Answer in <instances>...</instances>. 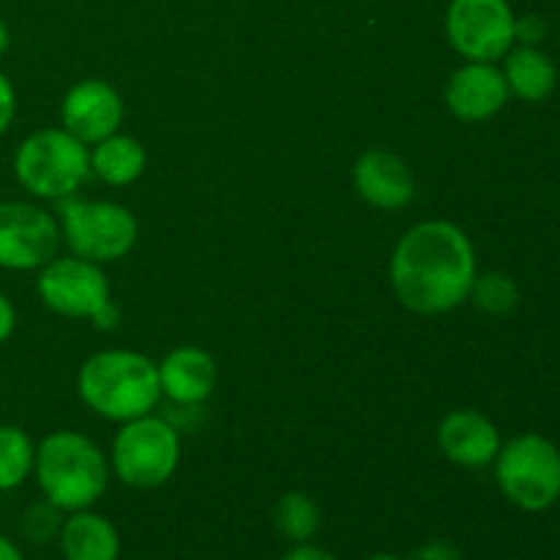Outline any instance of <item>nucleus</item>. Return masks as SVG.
Here are the masks:
<instances>
[{"instance_id":"f257e3e1","label":"nucleus","mask_w":560,"mask_h":560,"mask_svg":"<svg viewBox=\"0 0 560 560\" xmlns=\"http://www.w3.org/2000/svg\"><path fill=\"white\" fill-rule=\"evenodd\" d=\"M476 273L474 241L448 219L413 224L397 241L388 262V279L399 304L427 317L463 306Z\"/></svg>"},{"instance_id":"f03ea898","label":"nucleus","mask_w":560,"mask_h":560,"mask_svg":"<svg viewBox=\"0 0 560 560\" xmlns=\"http://www.w3.org/2000/svg\"><path fill=\"white\" fill-rule=\"evenodd\" d=\"M33 476L44 501L63 514L93 509L109 485V457L88 435L74 430L49 432L36 446Z\"/></svg>"},{"instance_id":"7ed1b4c3","label":"nucleus","mask_w":560,"mask_h":560,"mask_svg":"<svg viewBox=\"0 0 560 560\" xmlns=\"http://www.w3.org/2000/svg\"><path fill=\"white\" fill-rule=\"evenodd\" d=\"M77 394L96 416L124 424L159 405V366L137 350H102L80 366Z\"/></svg>"},{"instance_id":"20e7f679","label":"nucleus","mask_w":560,"mask_h":560,"mask_svg":"<svg viewBox=\"0 0 560 560\" xmlns=\"http://www.w3.org/2000/svg\"><path fill=\"white\" fill-rule=\"evenodd\" d=\"M14 175L22 189L38 200H66L91 175V153L85 142L60 126L38 129L20 142L14 153Z\"/></svg>"},{"instance_id":"39448f33","label":"nucleus","mask_w":560,"mask_h":560,"mask_svg":"<svg viewBox=\"0 0 560 560\" xmlns=\"http://www.w3.org/2000/svg\"><path fill=\"white\" fill-rule=\"evenodd\" d=\"M36 293L55 315L69 320H91L102 331H109L120 320V310L109 293L107 273L98 262L82 260L77 255H55L47 266L38 268Z\"/></svg>"},{"instance_id":"423d86ee","label":"nucleus","mask_w":560,"mask_h":560,"mask_svg":"<svg viewBox=\"0 0 560 560\" xmlns=\"http://www.w3.org/2000/svg\"><path fill=\"white\" fill-rule=\"evenodd\" d=\"M495 481L520 512L539 514L560 501V448L539 432L503 443L495 457Z\"/></svg>"},{"instance_id":"0eeeda50","label":"nucleus","mask_w":560,"mask_h":560,"mask_svg":"<svg viewBox=\"0 0 560 560\" xmlns=\"http://www.w3.org/2000/svg\"><path fill=\"white\" fill-rule=\"evenodd\" d=\"M180 465L178 430L162 416L124 421L109 452V470L131 490H156L167 485Z\"/></svg>"},{"instance_id":"6e6552de","label":"nucleus","mask_w":560,"mask_h":560,"mask_svg":"<svg viewBox=\"0 0 560 560\" xmlns=\"http://www.w3.org/2000/svg\"><path fill=\"white\" fill-rule=\"evenodd\" d=\"M58 213L60 235L71 255L98 262V266H107V262L129 255L140 235L135 213L118 202L66 197L60 200Z\"/></svg>"},{"instance_id":"1a4fd4ad","label":"nucleus","mask_w":560,"mask_h":560,"mask_svg":"<svg viewBox=\"0 0 560 560\" xmlns=\"http://www.w3.org/2000/svg\"><path fill=\"white\" fill-rule=\"evenodd\" d=\"M514 16L509 0H448L443 27L465 60L498 63L514 47Z\"/></svg>"},{"instance_id":"9d476101","label":"nucleus","mask_w":560,"mask_h":560,"mask_svg":"<svg viewBox=\"0 0 560 560\" xmlns=\"http://www.w3.org/2000/svg\"><path fill=\"white\" fill-rule=\"evenodd\" d=\"M60 224L44 208L25 200L0 202V268L38 271L60 246Z\"/></svg>"},{"instance_id":"9b49d317","label":"nucleus","mask_w":560,"mask_h":560,"mask_svg":"<svg viewBox=\"0 0 560 560\" xmlns=\"http://www.w3.org/2000/svg\"><path fill=\"white\" fill-rule=\"evenodd\" d=\"M124 98L109 82L88 77V80L74 82L66 91L63 104H60V124L69 135L85 142L88 148L96 145L104 137L120 131L124 124Z\"/></svg>"},{"instance_id":"f8f14e48","label":"nucleus","mask_w":560,"mask_h":560,"mask_svg":"<svg viewBox=\"0 0 560 560\" xmlns=\"http://www.w3.org/2000/svg\"><path fill=\"white\" fill-rule=\"evenodd\" d=\"M446 107L465 124H485L495 118L509 102V85L498 63L465 60L446 82Z\"/></svg>"},{"instance_id":"ddd939ff","label":"nucleus","mask_w":560,"mask_h":560,"mask_svg":"<svg viewBox=\"0 0 560 560\" xmlns=\"http://www.w3.org/2000/svg\"><path fill=\"white\" fill-rule=\"evenodd\" d=\"M438 446L448 463L479 470L495 463L503 441L490 416L474 408H457L448 410L438 424Z\"/></svg>"},{"instance_id":"4468645a","label":"nucleus","mask_w":560,"mask_h":560,"mask_svg":"<svg viewBox=\"0 0 560 560\" xmlns=\"http://www.w3.org/2000/svg\"><path fill=\"white\" fill-rule=\"evenodd\" d=\"M353 186L366 206L399 211L416 197V178L408 162L386 148H370L353 164Z\"/></svg>"},{"instance_id":"2eb2a0df","label":"nucleus","mask_w":560,"mask_h":560,"mask_svg":"<svg viewBox=\"0 0 560 560\" xmlns=\"http://www.w3.org/2000/svg\"><path fill=\"white\" fill-rule=\"evenodd\" d=\"M156 366L162 397L180 408H197L217 392V361L197 345H180V348L170 350Z\"/></svg>"},{"instance_id":"dca6fc26","label":"nucleus","mask_w":560,"mask_h":560,"mask_svg":"<svg viewBox=\"0 0 560 560\" xmlns=\"http://www.w3.org/2000/svg\"><path fill=\"white\" fill-rule=\"evenodd\" d=\"M63 560H118L120 534L104 514L93 509L71 512L63 517L58 534Z\"/></svg>"},{"instance_id":"f3484780","label":"nucleus","mask_w":560,"mask_h":560,"mask_svg":"<svg viewBox=\"0 0 560 560\" xmlns=\"http://www.w3.org/2000/svg\"><path fill=\"white\" fill-rule=\"evenodd\" d=\"M501 71L509 85V96H517L520 102H545L558 85L556 63L541 47H520V44H514L503 55Z\"/></svg>"},{"instance_id":"a211bd4d","label":"nucleus","mask_w":560,"mask_h":560,"mask_svg":"<svg viewBox=\"0 0 560 560\" xmlns=\"http://www.w3.org/2000/svg\"><path fill=\"white\" fill-rule=\"evenodd\" d=\"M91 153V173L107 186H129L145 173L148 151L137 137L115 135L104 137L96 145L88 148Z\"/></svg>"},{"instance_id":"6ab92c4d","label":"nucleus","mask_w":560,"mask_h":560,"mask_svg":"<svg viewBox=\"0 0 560 560\" xmlns=\"http://www.w3.org/2000/svg\"><path fill=\"white\" fill-rule=\"evenodd\" d=\"M273 525H277V530L288 541H293V545H306V541H312L320 534V506H317L315 498L306 495V492L290 490L277 501V509H273Z\"/></svg>"},{"instance_id":"aec40b11","label":"nucleus","mask_w":560,"mask_h":560,"mask_svg":"<svg viewBox=\"0 0 560 560\" xmlns=\"http://www.w3.org/2000/svg\"><path fill=\"white\" fill-rule=\"evenodd\" d=\"M36 446L22 427L0 424V492H11L33 476Z\"/></svg>"},{"instance_id":"412c9836","label":"nucleus","mask_w":560,"mask_h":560,"mask_svg":"<svg viewBox=\"0 0 560 560\" xmlns=\"http://www.w3.org/2000/svg\"><path fill=\"white\" fill-rule=\"evenodd\" d=\"M468 301H474L476 310H481L485 315L506 317L520 306V288L509 273H476Z\"/></svg>"},{"instance_id":"4be33fe9","label":"nucleus","mask_w":560,"mask_h":560,"mask_svg":"<svg viewBox=\"0 0 560 560\" xmlns=\"http://www.w3.org/2000/svg\"><path fill=\"white\" fill-rule=\"evenodd\" d=\"M63 517L66 514L60 512L58 506H52L49 501L31 503V506L25 509V514H22V536H25L27 541H33V545H47V541L58 539Z\"/></svg>"},{"instance_id":"5701e85b","label":"nucleus","mask_w":560,"mask_h":560,"mask_svg":"<svg viewBox=\"0 0 560 560\" xmlns=\"http://www.w3.org/2000/svg\"><path fill=\"white\" fill-rule=\"evenodd\" d=\"M547 38V22L539 14L514 16V44L520 47H541Z\"/></svg>"},{"instance_id":"b1692460","label":"nucleus","mask_w":560,"mask_h":560,"mask_svg":"<svg viewBox=\"0 0 560 560\" xmlns=\"http://www.w3.org/2000/svg\"><path fill=\"white\" fill-rule=\"evenodd\" d=\"M16 118V91L9 77L0 71V137L11 129Z\"/></svg>"},{"instance_id":"393cba45","label":"nucleus","mask_w":560,"mask_h":560,"mask_svg":"<svg viewBox=\"0 0 560 560\" xmlns=\"http://www.w3.org/2000/svg\"><path fill=\"white\" fill-rule=\"evenodd\" d=\"M410 560H463V552H459V547H454L452 541L435 539L421 545L419 550L410 556Z\"/></svg>"},{"instance_id":"a878e982","label":"nucleus","mask_w":560,"mask_h":560,"mask_svg":"<svg viewBox=\"0 0 560 560\" xmlns=\"http://www.w3.org/2000/svg\"><path fill=\"white\" fill-rule=\"evenodd\" d=\"M282 560H337V558H334L328 550H323V547L306 541V545H293V550L284 552Z\"/></svg>"},{"instance_id":"bb28decb","label":"nucleus","mask_w":560,"mask_h":560,"mask_svg":"<svg viewBox=\"0 0 560 560\" xmlns=\"http://www.w3.org/2000/svg\"><path fill=\"white\" fill-rule=\"evenodd\" d=\"M16 328V310L14 304L9 301V295L0 293V345L14 334Z\"/></svg>"},{"instance_id":"cd10ccee","label":"nucleus","mask_w":560,"mask_h":560,"mask_svg":"<svg viewBox=\"0 0 560 560\" xmlns=\"http://www.w3.org/2000/svg\"><path fill=\"white\" fill-rule=\"evenodd\" d=\"M0 560H25L22 550L16 547V541H11L9 536L0 534Z\"/></svg>"},{"instance_id":"c85d7f7f","label":"nucleus","mask_w":560,"mask_h":560,"mask_svg":"<svg viewBox=\"0 0 560 560\" xmlns=\"http://www.w3.org/2000/svg\"><path fill=\"white\" fill-rule=\"evenodd\" d=\"M9 42H11L9 25H5V22L0 20V58H3V55H5V49H9Z\"/></svg>"},{"instance_id":"c756f323","label":"nucleus","mask_w":560,"mask_h":560,"mask_svg":"<svg viewBox=\"0 0 560 560\" xmlns=\"http://www.w3.org/2000/svg\"><path fill=\"white\" fill-rule=\"evenodd\" d=\"M366 560H405V558L392 556V552H377V556H370Z\"/></svg>"}]
</instances>
